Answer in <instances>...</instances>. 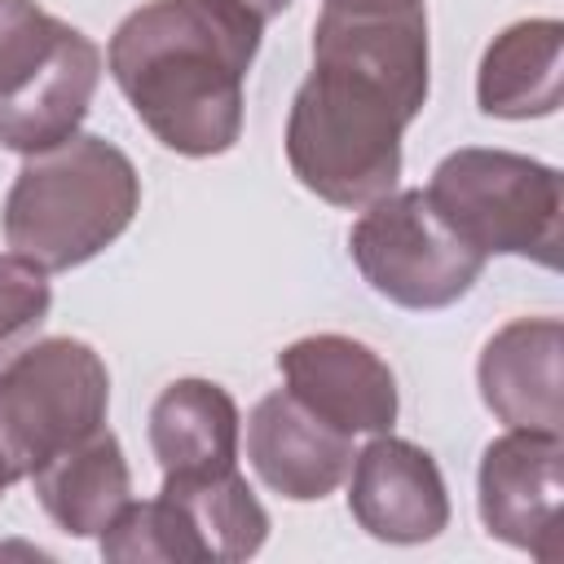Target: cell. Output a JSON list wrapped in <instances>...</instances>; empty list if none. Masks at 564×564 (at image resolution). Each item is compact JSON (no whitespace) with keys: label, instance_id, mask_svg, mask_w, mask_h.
Listing matches in <instances>:
<instances>
[{"label":"cell","instance_id":"obj_1","mask_svg":"<svg viewBox=\"0 0 564 564\" xmlns=\"http://www.w3.org/2000/svg\"><path fill=\"white\" fill-rule=\"evenodd\" d=\"M260 18L242 0H163L132 13L115 44V79L137 115L185 154L225 150L238 132V79Z\"/></svg>","mask_w":564,"mask_h":564},{"label":"cell","instance_id":"obj_2","mask_svg":"<svg viewBox=\"0 0 564 564\" xmlns=\"http://www.w3.org/2000/svg\"><path fill=\"white\" fill-rule=\"evenodd\" d=\"M137 203L132 167L97 137L53 163H31L9 194V238L18 251L40 256L53 269L79 264L110 242Z\"/></svg>","mask_w":564,"mask_h":564},{"label":"cell","instance_id":"obj_3","mask_svg":"<svg viewBox=\"0 0 564 564\" xmlns=\"http://www.w3.org/2000/svg\"><path fill=\"white\" fill-rule=\"evenodd\" d=\"M97 84V48L70 31L44 75L13 101L0 106V141L13 150H48L79 123Z\"/></svg>","mask_w":564,"mask_h":564},{"label":"cell","instance_id":"obj_4","mask_svg":"<svg viewBox=\"0 0 564 564\" xmlns=\"http://www.w3.org/2000/svg\"><path fill=\"white\" fill-rule=\"evenodd\" d=\"M70 31L26 0H0V106L22 97L57 57Z\"/></svg>","mask_w":564,"mask_h":564},{"label":"cell","instance_id":"obj_5","mask_svg":"<svg viewBox=\"0 0 564 564\" xmlns=\"http://www.w3.org/2000/svg\"><path fill=\"white\" fill-rule=\"evenodd\" d=\"M44 304H48V286L40 282V273L31 278L13 260H0V313H13L22 326H31L40 322Z\"/></svg>","mask_w":564,"mask_h":564}]
</instances>
